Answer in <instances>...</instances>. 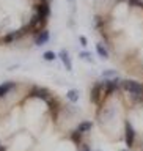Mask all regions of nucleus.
<instances>
[{
    "mask_svg": "<svg viewBox=\"0 0 143 151\" xmlns=\"http://www.w3.org/2000/svg\"><path fill=\"white\" fill-rule=\"evenodd\" d=\"M135 140H137L135 127L132 126L131 121H126L124 123V142H126V145H127V148H129V150L135 148Z\"/></svg>",
    "mask_w": 143,
    "mask_h": 151,
    "instance_id": "obj_1",
    "label": "nucleus"
},
{
    "mask_svg": "<svg viewBox=\"0 0 143 151\" xmlns=\"http://www.w3.org/2000/svg\"><path fill=\"white\" fill-rule=\"evenodd\" d=\"M30 96L35 98V99H40V101H47V99L52 98V93L49 91L47 88L44 87H32L30 90Z\"/></svg>",
    "mask_w": 143,
    "mask_h": 151,
    "instance_id": "obj_2",
    "label": "nucleus"
},
{
    "mask_svg": "<svg viewBox=\"0 0 143 151\" xmlns=\"http://www.w3.org/2000/svg\"><path fill=\"white\" fill-rule=\"evenodd\" d=\"M96 54L101 57V58H104V60H109V58H110V52H109V47L104 44L102 41H98V42H96Z\"/></svg>",
    "mask_w": 143,
    "mask_h": 151,
    "instance_id": "obj_3",
    "label": "nucleus"
},
{
    "mask_svg": "<svg viewBox=\"0 0 143 151\" xmlns=\"http://www.w3.org/2000/svg\"><path fill=\"white\" fill-rule=\"evenodd\" d=\"M16 87H17V83H16V82H11V80H9V82L0 83V99L5 98L9 91H13V90L16 88Z\"/></svg>",
    "mask_w": 143,
    "mask_h": 151,
    "instance_id": "obj_4",
    "label": "nucleus"
},
{
    "mask_svg": "<svg viewBox=\"0 0 143 151\" xmlns=\"http://www.w3.org/2000/svg\"><path fill=\"white\" fill-rule=\"evenodd\" d=\"M49 32L47 30H42V32H40L38 35L33 38V42H35V46H44L47 41H49Z\"/></svg>",
    "mask_w": 143,
    "mask_h": 151,
    "instance_id": "obj_5",
    "label": "nucleus"
},
{
    "mask_svg": "<svg viewBox=\"0 0 143 151\" xmlns=\"http://www.w3.org/2000/svg\"><path fill=\"white\" fill-rule=\"evenodd\" d=\"M58 58L61 60V63L65 65V68L68 69V71H71V58H69V54H68V50H60V54H58Z\"/></svg>",
    "mask_w": 143,
    "mask_h": 151,
    "instance_id": "obj_6",
    "label": "nucleus"
},
{
    "mask_svg": "<svg viewBox=\"0 0 143 151\" xmlns=\"http://www.w3.org/2000/svg\"><path fill=\"white\" fill-rule=\"evenodd\" d=\"M91 126H93L91 121H82V123L77 126V131L82 132V134H85V132H90V131H91Z\"/></svg>",
    "mask_w": 143,
    "mask_h": 151,
    "instance_id": "obj_7",
    "label": "nucleus"
},
{
    "mask_svg": "<svg viewBox=\"0 0 143 151\" xmlns=\"http://www.w3.org/2000/svg\"><path fill=\"white\" fill-rule=\"evenodd\" d=\"M79 91L75 88H73V90H69L68 93H66V98H68V101H71V102H77L79 101Z\"/></svg>",
    "mask_w": 143,
    "mask_h": 151,
    "instance_id": "obj_8",
    "label": "nucleus"
},
{
    "mask_svg": "<svg viewBox=\"0 0 143 151\" xmlns=\"http://www.w3.org/2000/svg\"><path fill=\"white\" fill-rule=\"evenodd\" d=\"M42 58L46 61H54L57 58V55H55V52H52V50H46L44 54H42Z\"/></svg>",
    "mask_w": 143,
    "mask_h": 151,
    "instance_id": "obj_9",
    "label": "nucleus"
},
{
    "mask_svg": "<svg viewBox=\"0 0 143 151\" xmlns=\"http://www.w3.org/2000/svg\"><path fill=\"white\" fill-rule=\"evenodd\" d=\"M80 58H85V60H88L90 63L93 61V57H91V54H90V52H87V50H85V52H80Z\"/></svg>",
    "mask_w": 143,
    "mask_h": 151,
    "instance_id": "obj_10",
    "label": "nucleus"
},
{
    "mask_svg": "<svg viewBox=\"0 0 143 151\" xmlns=\"http://www.w3.org/2000/svg\"><path fill=\"white\" fill-rule=\"evenodd\" d=\"M104 76H106L107 79H109V77H115L116 73H115V71H104Z\"/></svg>",
    "mask_w": 143,
    "mask_h": 151,
    "instance_id": "obj_11",
    "label": "nucleus"
},
{
    "mask_svg": "<svg viewBox=\"0 0 143 151\" xmlns=\"http://www.w3.org/2000/svg\"><path fill=\"white\" fill-rule=\"evenodd\" d=\"M80 151H91V148H90V145L82 143V145H80Z\"/></svg>",
    "mask_w": 143,
    "mask_h": 151,
    "instance_id": "obj_12",
    "label": "nucleus"
},
{
    "mask_svg": "<svg viewBox=\"0 0 143 151\" xmlns=\"http://www.w3.org/2000/svg\"><path fill=\"white\" fill-rule=\"evenodd\" d=\"M137 150H139V151H143V139L139 142V143H137Z\"/></svg>",
    "mask_w": 143,
    "mask_h": 151,
    "instance_id": "obj_13",
    "label": "nucleus"
},
{
    "mask_svg": "<svg viewBox=\"0 0 143 151\" xmlns=\"http://www.w3.org/2000/svg\"><path fill=\"white\" fill-rule=\"evenodd\" d=\"M80 44H82V46H85V47H87V40H85V38H83V36H80Z\"/></svg>",
    "mask_w": 143,
    "mask_h": 151,
    "instance_id": "obj_14",
    "label": "nucleus"
},
{
    "mask_svg": "<svg viewBox=\"0 0 143 151\" xmlns=\"http://www.w3.org/2000/svg\"><path fill=\"white\" fill-rule=\"evenodd\" d=\"M123 151H131V150H123Z\"/></svg>",
    "mask_w": 143,
    "mask_h": 151,
    "instance_id": "obj_15",
    "label": "nucleus"
}]
</instances>
